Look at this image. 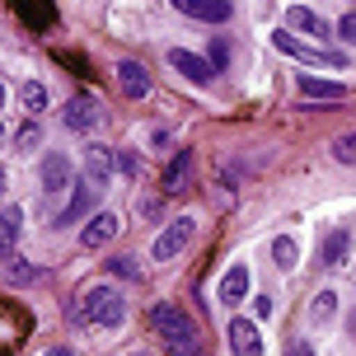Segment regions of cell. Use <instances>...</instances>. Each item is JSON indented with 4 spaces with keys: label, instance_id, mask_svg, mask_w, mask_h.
Segmentation results:
<instances>
[{
    "label": "cell",
    "instance_id": "cell-1",
    "mask_svg": "<svg viewBox=\"0 0 356 356\" xmlns=\"http://www.w3.org/2000/svg\"><path fill=\"white\" fill-rule=\"evenodd\" d=\"M150 328H155V338L174 356H202V347H207V342H202V328L193 323V314L174 300H164V305L150 309Z\"/></svg>",
    "mask_w": 356,
    "mask_h": 356
},
{
    "label": "cell",
    "instance_id": "cell-2",
    "mask_svg": "<svg viewBox=\"0 0 356 356\" xmlns=\"http://www.w3.org/2000/svg\"><path fill=\"white\" fill-rule=\"evenodd\" d=\"M75 319L80 323H94V328H118V323L127 319V300H122V291L118 286H89L85 296H80V305H75Z\"/></svg>",
    "mask_w": 356,
    "mask_h": 356
},
{
    "label": "cell",
    "instance_id": "cell-3",
    "mask_svg": "<svg viewBox=\"0 0 356 356\" xmlns=\"http://www.w3.org/2000/svg\"><path fill=\"white\" fill-rule=\"evenodd\" d=\"M272 42H277V52L296 56V61H305V66H333V71H342V66H347V56H342V52H333V47H305L300 38H291L286 29H277V33H272Z\"/></svg>",
    "mask_w": 356,
    "mask_h": 356
},
{
    "label": "cell",
    "instance_id": "cell-4",
    "mask_svg": "<svg viewBox=\"0 0 356 356\" xmlns=\"http://www.w3.org/2000/svg\"><path fill=\"white\" fill-rule=\"evenodd\" d=\"M193 234H197V220H193V216H178L174 225H169V230H164L160 239H155V258H160V263L178 258V253L193 244Z\"/></svg>",
    "mask_w": 356,
    "mask_h": 356
},
{
    "label": "cell",
    "instance_id": "cell-5",
    "mask_svg": "<svg viewBox=\"0 0 356 356\" xmlns=\"http://www.w3.org/2000/svg\"><path fill=\"white\" fill-rule=\"evenodd\" d=\"M99 118H104V108H99L94 94H75V99H66V108H61V122L71 127V131H89V127H99Z\"/></svg>",
    "mask_w": 356,
    "mask_h": 356
},
{
    "label": "cell",
    "instance_id": "cell-6",
    "mask_svg": "<svg viewBox=\"0 0 356 356\" xmlns=\"http://www.w3.org/2000/svg\"><path fill=\"white\" fill-rule=\"evenodd\" d=\"M118 234H122V220H118V216L113 211H94L85 220V230H80V244H85V249H104V244L118 239Z\"/></svg>",
    "mask_w": 356,
    "mask_h": 356
},
{
    "label": "cell",
    "instance_id": "cell-7",
    "mask_svg": "<svg viewBox=\"0 0 356 356\" xmlns=\"http://www.w3.org/2000/svg\"><path fill=\"white\" fill-rule=\"evenodd\" d=\"M174 5H178L188 19H202V24H225V19L234 15L230 0H174Z\"/></svg>",
    "mask_w": 356,
    "mask_h": 356
},
{
    "label": "cell",
    "instance_id": "cell-8",
    "mask_svg": "<svg viewBox=\"0 0 356 356\" xmlns=\"http://www.w3.org/2000/svg\"><path fill=\"white\" fill-rule=\"evenodd\" d=\"M108 174H113V150L108 145H85V183L99 193L108 183Z\"/></svg>",
    "mask_w": 356,
    "mask_h": 356
},
{
    "label": "cell",
    "instance_id": "cell-9",
    "mask_svg": "<svg viewBox=\"0 0 356 356\" xmlns=\"http://www.w3.org/2000/svg\"><path fill=\"white\" fill-rule=\"evenodd\" d=\"M169 66H174L178 75H188L193 85H211V66H207V56H197V52H183V47H174V52H169Z\"/></svg>",
    "mask_w": 356,
    "mask_h": 356
},
{
    "label": "cell",
    "instance_id": "cell-10",
    "mask_svg": "<svg viewBox=\"0 0 356 356\" xmlns=\"http://www.w3.org/2000/svg\"><path fill=\"white\" fill-rule=\"evenodd\" d=\"M118 89L127 99H145L150 94V75H145L141 61H118Z\"/></svg>",
    "mask_w": 356,
    "mask_h": 356
},
{
    "label": "cell",
    "instance_id": "cell-11",
    "mask_svg": "<svg viewBox=\"0 0 356 356\" xmlns=\"http://www.w3.org/2000/svg\"><path fill=\"white\" fill-rule=\"evenodd\" d=\"M42 188H47V193H66V188H71V160H66L61 150H52V155L42 160Z\"/></svg>",
    "mask_w": 356,
    "mask_h": 356
},
{
    "label": "cell",
    "instance_id": "cell-12",
    "mask_svg": "<svg viewBox=\"0 0 356 356\" xmlns=\"http://www.w3.org/2000/svg\"><path fill=\"white\" fill-rule=\"evenodd\" d=\"M220 305H239L244 296H249V263H234L225 277H220Z\"/></svg>",
    "mask_w": 356,
    "mask_h": 356
},
{
    "label": "cell",
    "instance_id": "cell-13",
    "mask_svg": "<svg viewBox=\"0 0 356 356\" xmlns=\"http://www.w3.org/2000/svg\"><path fill=\"white\" fill-rule=\"evenodd\" d=\"M347 249H352V230H347V225H338V230L319 244V263L323 267H342V263H347Z\"/></svg>",
    "mask_w": 356,
    "mask_h": 356
},
{
    "label": "cell",
    "instance_id": "cell-14",
    "mask_svg": "<svg viewBox=\"0 0 356 356\" xmlns=\"http://www.w3.org/2000/svg\"><path fill=\"white\" fill-rule=\"evenodd\" d=\"M230 347H234V356H263V338H258V328L249 319L230 323Z\"/></svg>",
    "mask_w": 356,
    "mask_h": 356
},
{
    "label": "cell",
    "instance_id": "cell-15",
    "mask_svg": "<svg viewBox=\"0 0 356 356\" xmlns=\"http://www.w3.org/2000/svg\"><path fill=\"white\" fill-rule=\"evenodd\" d=\"M286 24L291 29H305V33H314V38H333V24L323 15H314V10H305V5H291L286 10Z\"/></svg>",
    "mask_w": 356,
    "mask_h": 356
},
{
    "label": "cell",
    "instance_id": "cell-16",
    "mask_svg": "<svg viewBox=\"0 0 356 356\" xmlns=\"http://www.w3.org/2000/svg\"><path fill=\"white\" fill-rule=\"evenodd\" d=\"M296 85H300V94H305V99H323V104H338V99H347V89H342L338 80H319V75H300Z\"/></svg>",
    "mask_w": 356,
    "mask_h": 356
},
{
    "label": "cell",
    "instance_id": "cell-17",
    "mask_svg": "<svg viewBox=\"0 0 356 356\" xmlns=\"http://www.w3.org/2000/svg\"><path fill=\"white\" fill-rule=\"evenodd\" d=\"M164 188H169V193H188V188H193V155H188V150H178L174 164L164 169Z\"/></svg>",
    "mask_w": 356,
    "mask_h": 356
},
{
    "label": "cell",
    "instance_id": "cell-18",
    "mask_svg": "<svg viewBox=\"0 0 356 356\" xmlns=\"http://www.w3.org/2000/svg\"><path fill=\"white\" fill-rule=\"evenodd\" d=\"M19 230H24V207H5V211H0V258L15 253Z\"/></svg>",
    "mask_w": 356,
    "mask_h": 356
},
{
    "label": "cell",
    "instance_id": "cell-19",
    "mask_svg": "<svg viewBox=\"0 0 356 356\" xmlns=\"http://www.w3.org/2000/svg\"><path fill=\"white\" fill-rule=\"evenodd\" d=\"M89 207H94V188H89V183H80V188L71 193V207H66V211L56 216V225H71V220L89 216Z\"/></svg>",
    "mask_w": 356,
    "mask_h": 356
},
{
    "label": "cell",
    "instance_id": "cell-20",
    "mask_svg": "<svg viewBox=\"0 0 356 356\" xmlns=\"http://www.w3.org/2000/svg\"><path fill=\"white\" fill-rule=\"evenodd\" d=\"M333 314H338V291H319V296L309 300V319H314V323H328Z\"/></svg>",
    "mask_w": 356,
    "mask_h": 356
},
{
    "label": "cell",
    "instance_id": "cell-21",
    "mask_svg": "<svg viewBox=\"0 0 356 356\" xmlns=\"http://www.w3.org/2000/svg\"><path fill=\"white\" fill-rule=\"evenodd\" d=\"M272 258H277V267H296V258H300V244H296L291 234H277V239H272Z\"/></svg>",
    "mask_w": 356,
    "mask_h": 356
},
{
    "label": "cell",
    "instance_id": "cell-22",
    "mask_svg": "<svg viewBox=\"0 0 356 356\" xmlns=\"http://www.w3.org/2000/svg\"><path fill=\"white\" fill-rule=\"evenodd\" d=\"M19 99H24V108H29V113H42V108H47V89H42V85H33V80H29Z\"/></svg>",
    "mask_w": 356,
    "mask_h": 356
},
{
    "label": "cell",
    "instance_id": "cell-23",
    "mask_svg": "<svg viewBox=\"0 0 356 356\" xmlns=\"http://www.w3.org/2000/svg\"><path fill=\"white\" fill-rule=\"evenodd\" d=\"M38 141H42V127H38V122H24L15 131V145H19V150H33Z\"/></svg>",
    "mask_w": 356,
    "mask_h": 356
},
{
    "label": "cell",
    "instance_id": "cell-24",
    "mask_svg": "<svg viewBox=\"0 0 356 356\" xmlns=\"http://www.w3.org/2000/svg\"><path fill=\"white\" fill-rule=\"evenodd\" d=\"M333 155H338L342 164H356V131H347V136L333 141Z\"/></svg>",
    "mask_w": 356,
    "mask_h": 356
},
{
    "label": "cell",
    "instance_id": "cell-25",
    "mask_svg": "<svg viewBox=\"0 0 356 356\" xmlns=\"http://www.w3.org/2000/svg\"><path fill=\"white\" fill-rule=\"evenodd\" d=\"M5 277H10V286H24V282H38V267H29V263H24V267H10V272H5Z\"/></svg>",
    "mask_w": 356,
    "mask_h": 356
},
{
    "label": "cell",
    "instance_id": "cell-26",
    "mask_svg": "<svg viewBox=\"0 0 356 356\" xmlns=\"http://www.w3.org/2000/svg\"><path fill=\"white\" fill-rule=\"evenodd\" d=\"M113 164H118V169H122L127 178H136V174H141V160H136L131 150H122V155H118V160H113Z\"/></svg>",
    "mask_w": 356,
    "mask_h": 356
},
{
    "label": "cell",
    "instance_id": "cell-27",
    "mask_svg": "<svg viewBox=\"0 0 356 356\" xmlns=\"http://www.w3.org/2000/svg\"><path fill=\"white\" fill-rule=\"evenodd\" d=\"M286 356H314V347H309V338H296L286 342Z\"/></svg>",
    "mask_w": 356,
    "mask_h": 356
},
{
    "label": "cell",
    "instance_id": "cell-28",
    "mask_svg": "<svg viewBox=\"0 0 356 356\" xmlns=\"http://www.w3.org/2000/svg\"><path fill=\"white\" fill-rule=\"evenodd\" d=\"M338 33L347 38V42H356V10H352V15H342V24H338Z\"/></svg>",
    "mask_w": 356,
    "mask_h": 356
},
{
    "label": "cell",
    "instance_id": "cell-29",
    "mask_svg": "<svg viewBox=\"0 0 356 356\" xmlns=\"http://www.w3.org/2000/svg\"><path fill=\"white\" fill-rule=\"evenodd\" d=\"M113 272L118 277H136V258H113Z\"/></svg>",
    "mask_w": 356,
    "mask_h": 356
},
{
    "label": "cell",
    "instance_id": "cell-30",
    "mask_svg": "<svg viewBox=\"0 0 356 356\" xmlns=\"http://www.w3.org/2000/svg\"><path fill=\"white\" fill-rule=\"evenodd\" d=\"M19 15L33 19V24H47V19H52V10H29V5H19Z\"/></svg>",
    "mask_w": 356,
    "mask_h": 356
},
{
    "label": "cell",
    "instance_id": "cell-31",
    "mask_svg": "<svg viewBox=\"0 0 356 356\" xmlns=\"http://www.w3.org/2000/svg\"><path fill=\"white\" fill-rule=\"evenodd\" d=\"M42 356H71V352H61V347H52V352H42Z\"/></svg>",
    "mask_w": 356,
    "mask_h": 356
},
{
    "label": "cell",
    "instance_id": "cell-32",
    "mask_svg": "<svg viewBox=\"0 0 356 356\" xmlns=\"http://www.w3.org/2000/svg\"><path fill=\"white\" fill-rule=\"evenodd\" d=\"M0 197H5V169H0Z\"/></svg>",
    "mask_w": 356,
    "mask_h": 356
},
{
    "label": "cell",
    "instance_id": "cell-33",
    "mask_svg": "<svg viewBox=\"0 0 356 356\" xmlns=\"http://www.w3.org/2000/svg\"><path fill=\"white\" fill-rule=\"evenodd\" d=\"M0 145H5V127H0Z\"/></svg>",
    "mask_w": 356,
    "mask_h": 356
},
{
    "label": "cell",
    "instance_id": "cell-34",
    "mask_svg": "<svg viewBox=\"0 0 356 356\" xmlns=\"http://www.w3.org/2000/svg\"><path fill=\"white\" fill-rule=\"evenodd\" d=\"M0 104H5V89H0Z\"/></svg>",
    "mask_w": 356,
    "mask_h": 356
},
{
    "label": "cell",
    "instance_id": "cell-35",
    "mask_svg": "<svg viewBox=\"0 0 356 356\" xmlns=\"http://www.w3.org/2000/svg\"><path fill=\"white\" fill-rule=\"evenodd\" d=\"M141 356H145V352H141Z\"/></svg>",
    "mask_w": 356,
    "mask_h": 356
}]
</instances>
